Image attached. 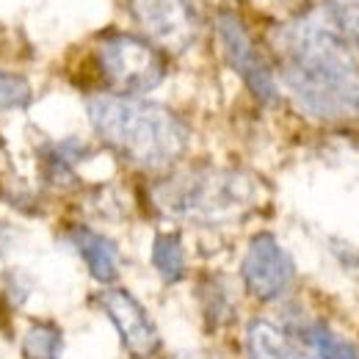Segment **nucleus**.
<instances>
[{
  "instance_id": "obj_1",
  "label": "nucleus",
  "mask_w": 359,
  "mask_h": 359,
  "mask_svg": "<svg viewBox=\"0 0 359 359\" xmlns=\"http://www.w3.org/2000/svg\"><path fill=\"white\" fill-rule=\"evenodd\" d=\"M296 105L323 122L359 119V58L323 14L296 17L273 34Z\"/></svg>"
},
{
  "instance_id": "obj_2",
  "label": "nucleus",
  "mask_w": 359,
  "mask_h": 359,
  "mask_svg": "<svg viewBox=\"0 0 359 359\" xmlns=\"http://www.w3.org/2000/svg\"><path fill=\"white\" fill-rule=\"evenodd\" d=\"M89 119L97 135L138 169H169L188 147L185 122L155 102L100 94L89 100Z\"/></svg>"
},
{
  "instance_id": "obj_3",
  "label": "nucleus",
  "mask_w": 359,
  "mask_h": 359,
  "mask_svg": "<svg viewBox=\"0 0 359 359\" xmlns=\"http://www.w3.org/2000/svg\"><path fill=\"white\" fill-rule=\"evenodd\" d=\"M152 199L169 219L226 224L257 205V182L235 169H188L163 180Z\"/></svg>"
},
{
  "instance_id": "obj_4",
  "label": "nucleus",
  "mask_w": 359,
  "mask_h": 359,
  "mask_svg": "<svg viewBox=\"0 0 359 359\" xmlns=\"http://www.w3.org/2000/svg\"><path fill=\"white\" fill-rule=\"evenodd\" d=\"M97 61L105 81L116 91H122V97L147 94L158 89L166 78V61L161 50L130 34L105 36L97 47Z\"/></svg>"
},
{
  "instance_id": "obj_5",
  "label": "nucleus",
  "mask_w": 359,
  "mask_h": 359,
  "mask_svg": "<svg viewBox=\"0 0 359 359\" xmlns=\"http://www.w3.org/2000/svg\"><path fill=\"white\" fill-rule=\"evenodd\" d=\"M216 31H219V42H222V50H224V58L229 61V67L243 78L249 91L266 105L276 102V97H279L276 78L271 72L269 61L263 58V53L252 42L246 25L238 20V14L222 11L219 20H216Z\"/></svg>"
},
{
  "instance_id": "obj_6",
  "label": "nucleus",
  "mask_w": 359,
  "mask_h": 359,
  "mask_svg": "<svg viewBox=\"0 0 359 359\" xmlns=\"http://www.w3.org/2000/svg\"><path fill=\"white\" fill-rule=\"evenodd\" d=\"M130 11L149 42L169 53L188 50L199 36V20L188 0H130Z\"/></svg>"
},
{
  "instance_id": "obj_7",
  "label": "nucleus",
  "mask_w": 359,
  "mask_h": 359,
  "mask_svg": "<svg viewBox=\"0 0 359 359\" xmlns=\"http://www.w3.org/2000/svg\"><path fill=\"white\" fill-rule=\"evenodd\" d=\"M293 276L296 266L273 235L260 232L249 241L243 257V285L257 302L279 299L293 285Z\"/></svg>"
},
{
  "instance_id": "obj_8",
  "label": "nucleus",
  "mask_w": 359,
  "mask_h": 359,
  "mask_svg": "<svg viewBox=\"0 0 359 359\" xmlns=\"http://www.w3.org/2000/svg\"><path fill=\"white\" fill-rule=\"evenodd\" d=\"M100 304H102L105 315L111 318V323L116 326L128 354L152 357L161 348V334H158L152 318L147 315V310L135 302L128 290H119V287L102 290L100 293Z\"/></svg>"
},
{
  "instance_id": "obj_9",
  "label": "nucleus",
  "mask_w": 359,
  "mask_h": 359,
  "mask_svg": "<svg viewBox=\"0 0 359 359\" xmlns=\"http://www.w3.org/2000/svg\"><path fill=\"white\" fill-rule=\"evenodd\" d=\"M72 243L75 249L81 252L86 269L91 271V276L102 285H111L116 276H119V249L111 238L94 232V229H86V226H78L72 229Z\"/></svg>"
},
{
  "instance_id": "obj_10",
  "label": "nucleus",
  "mask_w": 359,
  "mask_h": 359,
  "mask_svg": "<svg viewBox=\"0 0 359 359\" xmlns=\"http://www.w3.org/2000/svg\"><path fill=\"white\" fill-rule=\"evenodd\" d=\"M246 351H249V359H307V354L290 340L285 329L263 318L249 323Z\"/></svg>"
},
{
  "instance_id": "obj_11",
  "label": "nucleus",
  "mask_w": 359,
  "mask_h": 359,
  "mask_svg": "<svg viewBox=\"0 0 359 359\" xmlns=\"http://www.w3.org/2000/svg\"><path fill=\"white\" fill-rule=\"evenodd\" d=\"M152 266L163 276V282L175 285L185 276V249L180 235H158L152 243Z\"/></svg>"
},
{
  "instance_id": "obj_12",
  "label": "nucleus",
  "mask_w": 359,
  "mask_h": 359,
  "mask_svg": "<svg viewBox=\"0 0 359 359\" xmlns=\"http://www.w3.org/2000/svg\"><path fill=\"white\" fill-rule=\"evenodd\" d=\"M323 17L348 45L359 50V0H323Z\"/></svg>"
},
{
  "instance_id": "obj_13",
  "label": "nucleus",
  "mask_w": 359,
  "mask_h": 359,
  "mask_svg": "<svg viewBox=\"0 0 359 359\" xmlns=\"http://www.w3.org/2000/svg\"><path fill=\"white\" fill-rule=\"evenodd\" d=\"M64 337L53 323H34L25 332L22 354L25 359H61Z\"/></svg>"
},
{
  "instance_id": "obj_14",
  "label": "nucleus",
  "mask_w": 359,
  "mask_h": 359,
  "mask_svg": "<svg viewBox=\"0 0 359 359\" xmlns=\"http://www.w3.org/2000/svg\"><path fill=\"white\" fill-rule=\"evenodd\" d=\"M307 337H310V346L315 348L318 359H359L357 348L348 340H343L340 334H334L329 326L315 323L310 326Z\"/></svg>"
},
{
  "instance_id": "obj_15",
  "label": "nucleus",
  "mask_w": 359,
  "mask_h": 359,
  "mask_svg": "<svg viewBox=\"0 0 359 359\" xmlns=\"http://www.w3.org/2000/svg\"><path fill=\"white\" fill-rule=\"evenodd\" d=\"M31 100H34V91H31L25 78L0 69V111L25 108Z\"/></svg>"
}]
</instances>
